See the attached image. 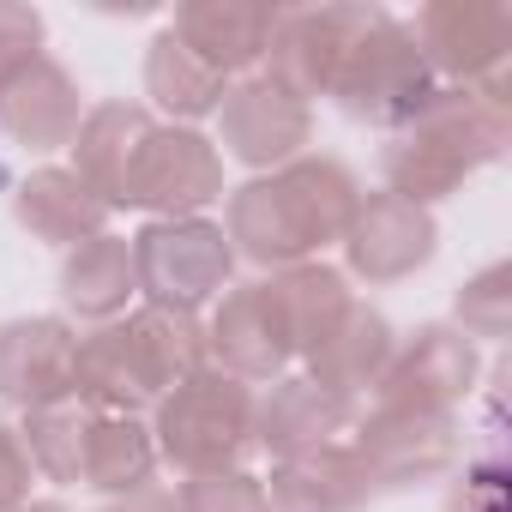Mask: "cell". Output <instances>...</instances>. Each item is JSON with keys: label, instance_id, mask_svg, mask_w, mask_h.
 Masks as SVG:
<instances>
[{"label": "cell", "instance_id": "603a6c76", "mask_svg": "<svg viewBox=\"0 0 512 512\" xmlns=\"http://www.w3.org/2000/svg\"><path fill=\"white\" fill-rule=\"evenodd\" d=\"M139 296V272H133V241L103 229L79 247H67V260H61V302L91 320V326H109L133 308Z\"/></svg>", "mask_w": 512, "mask_h": 512}, {"label": "cell", "instance_id": "277c9868", "mask_svg": "<svg viewBox=\"0 0 512 512\" xmlns=\"http://www.w3.org/2000/svg\"><path fill=\"white\" fill-rule=\"evenodd\" d=\"M260 422V392L235 374L217 368H193L181 386L163 392V404L151 410V440L157 458L175 464L181 476H211V470H241Z\"/></svg>", "mask_w": 512, "mask_h": 512}, {"label": "cell", "instance_id": "52a82bcc", "mask_svg": "<svg viewBox=\"0 0 512 512\" xmlns=\"http://www.w3.org/2000/svg\"><path fill=\"white\" fill-rule=\"evenodd\" d=\"M434 73H428V61H422V49H416V37H410V25L404 19H380L356 49H350V61H344V73H338V85H332V103L344 109V121H356V127H398V121H410L428 97H434Z\"/></svg>", "mask_w": 512, "mask_h": 512}, {"label": "cell", "instance_id": "9c48e42d", "mask_svg": "<svg viewBox=\"0 0 512 512\" xmlns=\"http://www.w3.org/2000/svg\"><path fill=\"white\" fill-rule=\"evenodd\" d=\"M482 356L476 344L452 326V320H428L410 338H398L380 386H374V410H416V416H458V404L476 392Z\"/></svg>", "mask_w": 512, "mask_h": 512}, {"label": "cell", "instance_id": "8fae6325", "mask_svg": "<svg viewBox=\"0 0 512 512\" xmlns=\"http://www.w3.org/2000/svg\"><path fill=\"white\" fill-rule=\"evenodd\" d=\"M410 37L434 79L482 85L512 61V7H500V0H428L410 19Z\"/></svg>", "mask_w": 512, "mask_h": 512}, {"label": "cell", "instance_id": "f546056e", "mask_svg": "<svg viewBox=\"0 0 512 512\" xmlns=\"http://www.w3.org/2000/svg\"><path fill=\"white\" fill-rule=\"evenodd\" d=\"M43 13L19 7V0H0V91H7L25 67L43 61Z\"/></svg>", "mask_w": 512, "mask_h": 512}, {"label": "cell", "instance_id": "83f0119b", "mask_svg": "<svg viewBox=\"0 0 512 512\" xmlns=\"http://www.w3.org/2000/svg\"><path fill=\"white\" fill-rule=\"evenodd\" d=\"M452 326L476 344H500L506 332H512V266L506 260H494V266H482L476 278H464L458 284V302H452Z\"/></svg>", "mask_w": 512, "mask_h": 512}, {"label": "cell", "instance_id": "2e32d148", "mask_svg": "<svg viewBox=\"0 0 512 512\" xmlns=\"http://www.w3.org/2000/svg\"><path fill=\"white\" fill-rule=\"evenodd\" d=\"M151 133H157V115L145 103H127V97L91 103L79 133H73V163L67 169L109 211H127V187H133V169H139V151H145Z\"/></svg>", "mask_w": 512, "mask_h": 512}, {"label": "cell", "instance_id": "836d02e7", "mask_svg": "<svg viewBox=\"0 0 512 512\" xmlns=\"http://www.w3.org/2000/svg\"><path fill=\"white\" fill-rule=\"evenodd\" d=\"M19 512H67V506H61V500H25Z\"/></svg>", "mask_w": 512, "mask_h": 512}, {"label": "cell", "instance_id": "d4e9b609", "mask_svg": "<svg viewBox=\"0 0 512 512\" xmlns=\"http://www.w3.org/2000/svg\"><path fill=\"white\" fill-rule=\"evenodd\" d=\"M266 290H272V302H278V320H284L296 356H308V350L326 338V326L356 302L350 278H344L338 266H326V260H302V266L266 272Z\"/></svg>", "mask_w": 512, "mask_h": 512}, {"label": "cell", "instance_id": "3957f363", "mask_svg": "<svg viewBox=\"0 0 512 512\" xmlns=\"http://www.w3.org/2000/svg\"><path fill=\"white\" fill-rule=\"evenodd\" d=\"M193 368H205L199 314H169V308L139 302L121 320L79 332L73 398L85 410H97V416H145Z\"/></svg>", "mask_w": 512, "mask_h": 512}, {"label": "cell", "instance_id": "d6a6232c", "mask_svg": "<svg viewBox=\"0 0 512 512\" xmlns=\"http://www.w3.org/2000/svg\"><path fill=\"white\" fill-rule=\"evenodd\" d=\"M103 512H175V488H157V482H145V488H133V494H115V500H103Z\"/></svg>", "mask_w": 512, "mask_h": 512}, {"label": "cell", "instance_id": "4dcf8cb0", "mask_svg": "<svg viewBox=\"0 0 512 512\" xmlns=\"http://www.w3.org/2000/svg\"><path fill=\"white\" fill-rule=\"evenodd\" d=\"M31 482H37V464L19 440V428L0 422V512H19L31 500Z\"/></svg>", "mask_w": 512, "mask_h": 512}, {"label": "cell", "instance_id": "d6986e66", "mask_svg": "<svg viewBox=\"0 0 512 512\" xmlns=\"http://www.w3.org/2000/svg\"><path fill=\"white\" fill-rule=\"evenodd\" d=\"M85 109L91 103H85L79 79L55 55H43L37 67H25L7 91H0V127H7V139L25 145V151H61V145H73Z\"/></svg>", "mask_w": 512, "mask_h": 512}, {"label": "cell", "instance_id": "4fadbf2b", "mask_svg": "<svg viewBox=\"0 0 512 512\" xmlns=\"http://www.w3.org/2000/svg\"><path fill=\"white\" fill-rule=\"evenodd\" d=\"M344 266H350V278H362V284H404V278H416L434 253H440V223H434V211H422V205H410V199H398V193H362V205H356V217H350V229H344Z\"/></svg>", "mask_w": 512, "mask_h": 512}, {"label": "cell", "instance_id": "6da1fadb", "mask_svg": "<svg viewBox=\"0 0 512 512\" xmlns=\"http://www.w3.org/2000/svg\"><path fill=\"white\" fill-rule=\"evenodd\" d=\"M356 205H362L356 169L344 157L302 151L296 163L253 175L223 199V235L235 247V260L284 272V266L320 260L326 247H338Z\"/></svg>", "mask_w": 512, "mask_h": 512}, {"label": "cell", "instance_id": "f1b7e54d", "mask_svg": "<svg viewBox=\"0 0 512 512\" xmlns=\"http://www.w3.org/2000/svg\"><path fill=\"white\" fill-rule=\"evenodd\" d=\"M175 512H272L266 482L247 470H211L175 482Z\"/></svg>", "mask_w": 512, "mask_h": 512}, {"label": "cell", "instance_id": "e0dca14e", "mask_svg": "<svg viewBox=\"0 0 512 512\" xmlns=\"http://www.w3.org/2000/svg\"><path fill=\"white\" fill-rule=\"evenodd\" d=\"M272 25H278V7H253V0H187L169 19V31L229 85L266 67Z\"/></svg>", "mask_w": 512, "mask_h": 512}, {"label": "cell", "instance_id": "ac0fdd59", "mask_svg": "<svg viewBox=\"0 0 512 512\" xmlns=\"http://www.w3.org/2000/svg\"><path fill=\"white\" fill-rule=\"evenodd\" d=\"M356 416H362V410H356L350 398L314 386L308 374H284V380H272V392L260 398L253 440H260V446L272 452V464H278V458H302V452H320V446L350 440Z\"/></svg>", "mask_w": 512, "mask_h": 512}, {"label": "cell", "instance_id": "484cf974", "mask_svg": "<svg viewBox=\"0 0 512 512\" xmlns=\"http://www.w3.org/2000/svg\"><path fill=\"white\" fill-rule=\"evenodd\" d=\"M157 476V440L139 416H97L91 410V434H85V470H79V488H97V494H133Z\"/></svg>", "mask_w": 512, "mask_h": 512}, {"label": "cell", "instance_id": "8992f818", "mask_svg": "<svg viewBox=\"0 0 512 512\" xmlns=\"http://www.w3.org/2000/svg\"><path fill=\"white\" fill-rule=\"evenodd\" d=\"M386 19V7H362V0H326V7H278L272 49H266V79L284 85L296 103L314 109V97H332L350 49Z\"/></svg>", "mask_w": 512, "mask_h": 512}, {"label": "cell", "instance_id": "cb8c5ba5", "mask_svg": "<svg viewBox=\"0 0 512 512\" xmlns=\"http://www.w3.org/2000/svg\"><path fill=\"white\" fill-rule=\"evenodd\" d=\"M229 79L211 73L169 25L151 37L145 49V97H151V115H163L169 127H199L205 115H217Z\"/></svg>", "mask_w": 512, "mask_h": 512}, {"label": "cell", "instance_id": "7a4b0ae2", "mask_svg": "<svg viewBox=\"0 0 512 512\" xmlns=\"http://www.w3.org/2000/svg\"><path fill=\"white\" fill-rule=\"evenodd\" d=\"M512 79L494 73L482 85H434V97L398 121L380 145V181L386 193L434 211L452 199L476 169L500 163L512 139Z\"/></svg>", "mask_w": 512, "mask_h": 512}, {"label": "cell", "instance_id": "30bf717a", "mask_svg": "<svg viewBox=\"0 0 512 512\" xmlns=\"http://www.w3.org/2000/svg\"><path fill=\"white\" fill-rule=\"evenodd\" d=\"M217 145H223V157L247 163L253 175H272L314 145V109L296 103L266 73H247L217 103Z\"/></svg>", "mask_w": 512, "mask_h": 512}, {"label": "cell", "instance_id": "ffe728a7", "mask_svg": "<svg viewBox=\"0 0 512 512\" xmlns=\"http://www.w3.org/2000/svg\"><path fill=\"white\" fill-rule=\"evenodd\" d=\"M392 350H398L392 320H386L380 308H368V302H350L302 362H308V380H314V386H326V392H338V398L356 404L362 392L380 386Z\"/></svg>", "mask_w": 512, "mask_h": 512}, {"label": "cell", "instance_id": "5b68a950", "mask_svg": "<svg viewBox=\"0 0 512 512\" xmlns=\"http://www.w3.org/2000/svg\"><path fill=\"white\" fill-rule=\"evenodd\" d=\"M139 296L169 314H199L235 278V247L211 217H151L133 235Z\"/></svg>", "mask_w": 512, "mask_h": 512}, {"label": "cell", "instance_id": "ba28073f", "mask_svg": "<svg viewBox=\"0 0 512 512\" xmlns=\"http://www.w3.org/2000/svg\"><path fill=\"white\" fill-rule=\"evenodd\" d=\"M350 452L362 458L374 494H404V488L440 482L464 464V428H458V416L368 410L350 428Z\"/></svg>", "mask_w": 512, "mask_h": 512}, {"label": "cell", "instance_id": "4316f807", "mask_svg": "<svg viewBox=\"0 0 512 512\" xmlns=\"http://www.w3.org/2000/svg\"><path fill=\"white\" fill-rule=\"evenodd\" d=\"M85 434H91V410H85L79 398L49 404V410L25 416V428H19V440H25L37 476H49V482H61V488H79V470H85Z\"/></svg>", "mask_w": 512, "mask_h": 512}, {"label": "cell", "instance_id": "7c38bea8", "mask_svg": "<svg viewBox=\"0 0 512 512\" xmlns=\"http://www.w3.org/2000/svg\"><path fill=\"white\" fill-rule=\"evenodd\" d=\"M217 199H223V151L199 127L157 121V133L139 151V169H133V187H127V211L205 217V205H217Z\"/></svg>", "mask_w": 512, "mask_h": 512}, {"label": "cell", "instance_id": "9a60e30c", "mask_svg": "<svg viewBox=\"0 0 512 512\" xmlns=\"http://www.w3.org/2000/svg\"><path fill=\"white\" fill-rule=\"evenodd\" d=\"M79 368V332L61 314H25L0 326V404L37 416L49 404L73 398Z\"/></svg>", "mask_w": 512, "mask_h": 512}, {"label": "cell", "instance_id": "5bb4252c", "mask_svg": "<svg viewBox=\"0 0 512 512\" xmlns=\"http://www.w3.org/2000/svg\"><path fill=\"white\" fill-rule=\"evenodd\" d=\"M290 362H296V350H290V332L278 320L266 278L229 284L205 320V368L235 374L247 386H272V380H284Z\"/></svg>", "mask_w": 512, "mask_h": 512}, {"label": "cell", "instance_id": "1f68e13d", "mask_svg": "<svg viewBox=\"0 0 512 512\" xmlns=\"http://www.w3.org/2000/svg\"><path fill=\"white\" fill-rule=\"evenodd\" d=\"M446 512H506V482L488 476V470H470V476L452 488Z\"/></svg>", "mask_w": 512, "mask_h": 512}, {"label": "cell", "instance_id": "44dd1931", "mask_svg": "<svg viewBox=\"0 0 512 512\" xmlns=\"http://www.w3.org/2000/svg\"><path fill=\"white\" fill-rule=\"evenodd\" d=\"M109 217H115V211H109L67 163L31 169V175L19 181V193H13V223H19L31 241H43V247H79V241L103 235Z\"/></svg>", "mask_w": 512, "mask_h": 512}, {"label": "cell", "instance_id": "7402d4cb", "mask_svg": "<svg viewBox=\"0 0 512 512\" xmlns=\"http://www.w3.org/2000/svg\"><path fill=\"white\" fill-rule=\"evenodd\" d=\"M266 500L272 512H362L374 500L362 458L350 452V440L302 452V458H278L266 476Z\"/></svg>", "mask_w": 512, "mask_h": 512}]
</instances>
